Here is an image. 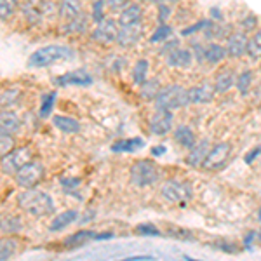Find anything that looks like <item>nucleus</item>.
<instances>
[{
  "instance_id": "obj_10",
  "label": "nucleus",
  "mask_w": 261,
  "mask_h": 261,
  "mask_svg": "<svg viewBox=\"0 0 261 261\" xmlns=\"http://www.w3.org/2000/svg\"><path fill=\"white\" fill-rule=\"evenodd\" d=\"M247 44H249V35H247V33H244L241 30L231 32L230 35L226 37V42H225L226 56L233 58V60H239V58L246 56Z\"/></svg>"
},
{
  "instance_id": "obj_14",
  "label": "nucleus",
  "mask_w": 261,
  "mask_h": 261,
  "mask_svg": "<svg viewBox=\"0 0 261 261\" xmlns=\"http://www.w3.org/2000/svg\"><path fill=\"white\" fill-rule=\"evenodd\" d=\"M145 19V9L140 2H129L125 9L119 12L117 23L119 27H133V24H141Z\"/></svg>"
},
{
  "instance_id": "obj_28",
  "label": "nucleus",
  "mask_w": 261,
  "mask_h": 261,
  "mask_svg": "<svg viewBox=\"0 0 261 261\" xmlns=\"http://www.w3.org/2000/svg\"><path fill=\"white\" fill-rule=\"evenodd\" d=\"M145 146V141L143 138H129V140H119L112 145V151L115 153H120V151H136V150H141Z\"/></svg>"
},
{
  "instance_id": "obj_58",
  "label": "nucleus",
  "mask_w": 261,
  "mask_h": 261,
  "mask_svg": "<svg viewBox=\"0 0 261 261\" xmlns=\"http://www.w3.org/2000/svg\"><path fill=\"white\" fill-rule=\"evenodd\" d=\"M258 216H259V218H258V220L261 221V209H259V214H258Z\"/></svg>"
},
{
  "instance_id": "obj_34",
  "label": "nucleus",
  "mask_w": 261,
  "mask_h": 261,
  "mask_svg": "<svg viewBox=\"0 0 261 261\" xmlns=\"http://www.w3.org/2000/svg\"><path fill=\"white\" fill-rule=\"evenodd\" d=\"M148 68H150V63L146 60H138L136 65L133 68V82L136 86H141L143 82L148 79Z\"/></svg>"
},
{
  "instance_id": "obj_2",
  "label": "nucleus",
  "mask_w": 261,
  "mask_h": 261,
  "mask_svg": "<svg viewBox=\"0 0 261 261\" xmlns=\"http://www.w3.org/2000/svg\"><path fill=\"white\" fill-rule=\"evenodd\" d=\"M73 56H75V53L68 45L50 44V45H44V47L33 50L30 54V58H28L27 65L30 66V68H45V66L56 65V63L73 60Z\"/></svg>"
},
{
  "instance_id": "obj_42",
  "label": "nucleus",
  "mask_w": 261,
  "mask_h": 261,
  "mask_svg": "<svg viewBox=\"0 0 261 261\" xmlns=\"http://www.w3.org/2000/svg\"><path fill=\"white\" fill-rule=\"evenodd\" d=\"M136 231L141 235H151V237H161V230L157 228L151 223H141V225L136 226Z\"/></svg>"
},
{
  "instance_id": "obj_40",
  "label": "nucleus",
  "mask_w": 261,
  "mask_h": 261,
  "mask_svg": "<svg viewBox=\"0 0 261 261\" xmlns=\"http://www.w3.org/2000/svg\"><path fill=\"white\" fill-rule=\"evenodd\" d=\"M171 16H172V4H166V2L157 4V23L159 24L167 23Z\"/></svg>"
},
{
  "instance_id": "obj_31",
  "label": "nucleus",
  "mask_w": 261,
  "mask_h": 261,
  "mask_svg": "<svg viewBox=\"0 0 261 261\" xmlns=\"http://www.w3.org/2000/svg\"><path fill=\"white\" fill-rule=\"evenodd\" d=\"M252 81H254V73L251 70H244L241 73H237V79H235V87L241 92L242 96H246L247 92L251 91L252 87Z\"/></svg>"
},
{
  "instance_id": "obj_11",
  "label": "nucleus",
  "mask_w": 261,
  "mask_h": 261,
  "mask_svg": "<svg viewBox=\"0 0 261 261\" xmlns=\"http://www.w3.org/2000/svg\"><path fill=\"white\" fill-rule=\"evenodd\" d=\"M145 37V24H133V27H120L115 44L122 49H130L140 44V40Z\"/></svg>"
},
{
  "instance_id": "obj_9",
  "label": "nucleus",
  "mask_w": 261,
  "mask_h": 261,
  "mask_svg": "<svg viewBox=\"0 0 261 261\" xmlns=\"http://www.w3.org/2000/svg\"><path fill=\"white\" fill-rule=\"evenodd\" d=\"M119 23L112 18L103 19L94 27V30L91 32V39L98 42L101 45H112L117 42V35H119Z\"/></svg>"
},
{
  "instance_id": "obj_24",
  "label": "nucleus",
  "mask_w": 261,
  "mask_h": 261,
  "mask_svg": "<svg viewBox=\"0 0 261 261\" xmlns=\"http://www.w3.org/2000/svg\"><path fill=\"white\" fill-rule=\"evenodd\" d=\"M77 220H79V213L75 211V209H70V211H65V213L58 214V216H54L53 221H50V225H49V230L50 231H61Z\"/></svg>"
},
{
  "instance_id": "obj_26",
  "label": "nucleus",
  "mask_w": 261,
  "mask_h": 261,
  "mask_svg": "<svg viewBox=\"0 0 261 261\" xmlns=\"http://www.w3.org/2000/svg\"><path fill=\"white\" fill-rule=\"evenodd\" d=\"M50 122H53V124L65 134H75V133H79V130H81V124H79V120H75L73 117L53 115Z\"/></svg>"
},
{
  "instance_id": "obj_37",
  "label": "nucleus",
  "mask_w": 261,
  "mask_h": 261,
  "mask_svg": "<svg viewBox=\"0 0 261 261\" xmlns=\"http://www.w3.org/2000/svg\"><path fill=\"white\" fill-rule=\"evenodd\" d=\"M18 11H19L18 0H0V19L2 21L11 19Z\"/></svg>"
},
{
  "instance_id": "obj_52",
  "label": "nucleus",
  "mask_w": 261,
  "mask_h": 261,
  "mask_svg": "<svg viewBox=\"0 0 261 261\" xmlns=\"http://www.w3.org/2000/svg\"><path fill=\"white\" fill-rule=\"evenodd\" d=\"M28 4H30V6H35V7H40L42 4L45 2V0H27Z\"/></svg>"
},
{
  "instance_id": "obj_19",
  "label": "nucleus",
  "mask_w": 261,
  "mask_h": 261,
  "mask_svg": "<svg viewBox=\"0 0 261 261\" xmlns=\"http://www.w3.org/2000/svg\"><path fill=\"white\" fill-rule=\"evenodd\" d=\"M226 49L225 45L220 44V42L213 40L209 44L204 45V63H209V65H218V63L226 60Z\"/></svg>"
},
{
  "instance_id": "obj_57",
  "label": "nucleus",
  "mask_w": 261,
  "mask_h": 261,
  "mask_svg": "<svg viewBox=\"0 0 261 261\" xmlns=\"http://www.w3.org/2000/svg\"><path fill=\"white\" fill-rule=\"evenodd\" d=\"M134 2H140V4H143V2H148V0H134Z\"/></svg>"
},
{
  "instance_id": "obj_25",
  "label": "nucleus",
  "mask_w": 261,
  "mask_h": 261,
  "mask_svg": "<svg viewBox=\"0 0 261 261\" xmlns=\"http://www.w3.org/2000/svg\"><path fill=\"white\" fill-rule=\"evenodd\" d=\"M23 228V221L14 214H2L0 216V233L4 235H16Z\"/></svg>"
},
{
  "instance_id": "obj_20",
  "label": "nucleus",
  "mask_w": 261,
  "mask_h": 261,
  "mask_svg": "<svg viewBox=\"0 0 261 261\" xmlns=\"http://www.w3.org/2000/svg\"><path fill=\"white\" fill-rule=\"evenodd\" d=\"M209 148H211V143H209L207 140L197 141L195 146L188 150V157H187L188 166H192V167L202 166V162H204V159H205V155H207Z\"/></svg>"
},
{
  "instance_id": "obj_22",
  "label": "nucleus",
  "mask_w": 261,
  "mask_h": 261,
  "mask_svg": "<svg viewBox=\"0 0 261 261\" xmlns=\"http://www.w3.org/2000/svg\"><path fill=\"white\" fill-rule=\"evenodd\" d=\"M89 30V18L86 14L79 16V18L68 19L61 24V32L66 35H82Z\"/></svg>"
},
{
  "instance_id": "obj_13",
  "label": "nucleus",
  "mask_w": 261,
  "mask_h": 261,
  "mask_svg": "<svg viewBox=\"0 0 261 261\" xmlns=\"http://www.w3.org/2000/svg\"><path fill=\"white\" fill-rule=\"evenodd\" d=\"M172 124H174V115L169 110H157L153 113V117L150 119V133L153 136H166L167 133H171Z\"/></svg>"
},
{
  "instance_id": "obj_27",
  "label": "nucleus",
  "mask_w": 261,
  "mask_h": 261,
  "mask_svg": "<svg viewBox=\"0 0 261 261\" xmlns=\"http://www.w3.org/2000/svg\"><path fill=\"white\" fill-rule=\"evenodd\" d=\"M19 241L14 235H6V237H0V261H6L12 258V256L18 252Z\"/></svg>"
},
{
  "instance_id": "obj_56",
  "label": "nucleus",
  "mask_w": 261,
  "mask_h": 261,
  "mask_svg": "<svg viewBox=\"0 0 261 261\" xmlns=\"http://www.w3.org/2000/svg\"><path fill=\"white\" fill-rule=\"evenodd\" d=\"M256 237H258V241L261 242V230H259V233H258V235H256Z\"/></svg>"
},
{
  "instance_id": "obj_46",
  "label": "nucleus",
  "mask_w": 261,
  "mask_h": 261,
  "mask_svg": "<svg viewBox=\"0 0 261 261\" xmlns=\"http://www.w3.org/2000/svg\"><path fill=\"white\" fill-rule=\"evenodd\" d=\"M176 47H179V40L174 39V37H171L169 40H166L162 44V47H161V50H159V54H161V56H167V54H169L171 50H174Z\"/></svg>"
},
{
  "instance_id": "obj_21",
  "label": "nucleus",
  "mask_w": 261,
  "mask_h": 261,
  "mask_svg": "<svg viewBox=\"0 0 261 261\" xmlns=\"http://www.w3.org/2000/svg\"><path fill=\"white\" fill-rule=\"evenodd\" d=\"M174 141L178 143L179 146H183L185 150H190L195 146V143L199 141L197 140V134L195 130L192 127H188V125H178V127L174 129Z\"/></svg>"
},
{
  "instance_id": "obj_35",
  "label": "nucleus",
  "mask_w": 261,
  "mask_h": 261,
  "mask_svg": "<svg viewBox=\"0 0 261 261\" xmlns=\"http://www.w3.org/2000/svg\"><path fill=\"white\" fill-rule=\"evenodd\" d=\"M54 103H56V92H47V94L40 96V119H49L50 113H53Z\"/></svg>"
},
{
  "instance_id": "obj_30",
  "label": "nucleus",
  "mask_w": 261,
  "mask_h": 261,
  "mask_svg": "<svg viewBox=\"0 0 261 261\" xmlns=\"http://www.w3.org/2000/svg\"><path fill=\"white\" fill-rule=\"evenodd\" d=\"M159 91H161V82L157 79H146L140 86V96L145 101H153Z\"/></svg>"
},
{
  "instance_id": "obj_53",
  "label": "nucleus",
  "mask_w": 261,
  "mask_h": 261,
  "mask_svg": "<svg viewBox=\"0 0 261 261\" xmlns=\"http://www.w3.org/2000/svg\"><path fill=\"white\" fill-rule=\"evenodd\" d=\"M129 261H136V259H151V256H130L127 258Z\"/></svg>"
},
{
  "instance_id": "obj_45",
  "label": "nucleus",
  "mask_w": 261,
  "mask_h": 261,
  "mask_svg": "<svg viewBox=\"0 0 261 261\" xmlns=\"http://www.w3.org/2000/svg\"><path fill=\"white\" fill-rule=\"evenodd\" d=\"M107 2V7L110 9L112 12H115V14H119L122 9H125L127 7V4L130 0H105Z\"/></svg>"
},
{
  "instance_id": "obj_8",
  "label": "nucleus",
  "mask_w": 261,
  "mask_h": 261,
  "mask_svg": "<svg viewBox=\"0 0 261 261\" xmlns=\"http://www.w3.org/2000/svg\"><path fill=\"white\" fill-rule=\"evenodd\" d=\"M230 155H231V145L228 141L216 143V145L209 148L204 162H202V167L205 171H220L221 167L226 166Z\"/></svg>"
},
{
  "instance_id": "obj_54",
  "label": "nucleus",
  "mask_w": 261,
  "mask_h": 261,
  "mask_svg": "<svg viewBox=\"0 0 261 261\" xmlns=\"http://www.w3.org/2000/svg\"><path fill=\"white\" fill-rule=\"evenodd\" d=\"M162 2H166V4H172V6H174L176 2H179V0H162Z\"/></svg>"
},
{
  "instance_id": "obj_33",
  "label": "nucleus",
  "mask_w": 261,
  "mask_h": 261,
  "mask_svg": "<svg viewBox=\"0 0 261 261\" xmlns=\"http://www.w3.org/2000/svg\"><path fill=\"white\" fill-rule=\"evenodd\" d=\"M247 56L251 60H261V28L249 35V44H247Z\"/></svg>"
},
{
  "instance_id": "obj_59",
  "label": "nucleus",
  "mask_w": 261,
  "mask_h": 261,
  "mask_svg": "<svg viewBox=\"0 0 261 261\" xmlns=\"http://www.w3.org/2000/svg\"><path fill=\"white\" fill-rule=\"evenodd\" d=\"M259 71H261V65H259Z\"/></svg>"
},
{
  "instance_id": "obj_7",
  "label": "nucleus",
  "mask_w": 261,
  "mask_h": 261,
  "mask_svg": "<svg viewBox=\"0 0 261 261\" xmlns=\"http://www.w3.org/2000/svg\"><path fill=\"white\" fill-rule=\"evenodd\" d=\"M33 159V151L30 146H18L12 151H9L7 155L2 157V162H0V169H2L4 174L7 176H14L24 164H28Z\"/></svg>"
},
{
  "instance_id": "obj_18",
  "label": "nucleus",
  "mask_w": 261,
  "mask_h": 261,
  "mask_svg": "<svg viewBox=\"0 0 261 261\" xmlns=\"http://www.w3.org/2000/svg\"><path fill=\"white\" fill-rule=\"evenodd\" d=\"M235 79H237V73H235L231 68H223L216 73V77H214V91H216V94H225V92H228L231 87L235 86Z\"/></svg>"
},
{
  "instance_id": "obj_4",
  "label": "nucleus",
  "mask_w": 261,
  "mask_h": 261,
  "mask_svg": "<svg viewBox=\"0 0 261 261\" xmlns=\"http://www.w3.org/2000/svg\"><path fill=\"white\" fill-rule=\"evenodd\" d=\"M129 178L133 185H136L140 188H146V187H153L162 178V172L155 162L143 159V161H138L130 166Z\"/></svg>"
},
{
  "instance_id": "obj_43",
  "label": "nucleus",
  "mask_w": 261,
  "mask_h": 261,
  "mask_svg": "<svg viewBox=\"0 0 261 261\" xmlns=\"http://www.w3.org/2000/svg\"><path fill=\"white\" fill-rule=\"evenodd\" d=\"M209 21H211V19H202V21H199V23L193 24V27L185 28V30L181 32V35H183V37H188V35H195V33H199V32L204 33V30L207 28V24H209Z\"/></svg>"
},
{
  "instance_id": "obj_3",
  "label": "nucleus",
  "mask_w": 261,
  "mask_h": 261,
  "mask_svg": "<svg viewBox=\"0 0 261 261\" xmlns=\"http://www.w3.org/2000/svg\"><path fill=\"white\" fill-rule=\"evenodd\" d=\"M155 108L157 110H179L190 105L188 101V89H185L179 84H167V86L161 87L159 94L153 99Z\"/></svg>"
},
{
  "instance_id": "obj_39",
  "label": "nucleus",
  "mask_w": 261,
  "mask_h": 261,
  "mask_svg": "<svg viewBox=\"0 0 261 261\" xmlns=\"http://www.w3.org/2000/svg\"><path fill=\"white\" fill-rule=\"evenodd\" d=\"M14 148H16V141H14V138H12V134L0 133V159Z\"/></svg>"
},
{
  "instance_id": "obj_1",
  "label": "nucleus",
  "mask_w": 261,
  "mask_h": 261,
  "mask_svg": "<svg viewBox=\"0 0 261 261\" xmlns=\"http://www.w3.org/2000/svg\"><path fill=\"white\" fill-rule=\"evenodd\" d=\"M16 202H18L21 211L35 218L50 216L56 211L53 197L42 190H35V188H23V192L16 197Z\"/></svg>"
},
{
  "instance_id": "obj_49",
  "label": "nucleus",
  "mask_w": 261,
  "mask_h": 261,
  "mask_svg": "<svg viewBox=\"0 0 261 261\" xmlns=\"http://www.w3.org/2000/svg\"><path fill=\"white\" fill-rule=\"evenodd\" d=\"M254 237H256L254 231H249V233H247V237L244 239V246H246V247H251V246H252V241H254Z\"/></svg>"
},
{
  "instance_id": "obj_12",
  "label": "nucleus",
  "mask_w": 261,
  "mask_h": 261,
  "mask_svg": "<svg viewBox=\"0 0 261 261\" xmlns=\"http://www.w3.org/2000/svg\"><path fill=\"white\" fill-rule=\"evenodd\" d=\"M54 84L60 87H68V86H77V87H89L94 84V79L87 70H73L68 71L65 75H60V77L54 79Z\"/></svg>"
},
{
  "instance_id": "obj_51",
  "label": "nucleus",
  "mask_w": 261,
  "mask_h": 261,
  "mask_svg": "<svg viewBox=\"0 0 261 261\" xmlns=\"http://www.w3.org/2000/svg\"><path fill=\"white\" fill-rule=\"evenodd\" d=\"M151 153H153L155 157H159V155L166 153V146H155V148L151 150Z\"/></svg>"
},
{
  "instance_id": "obj_38",
  "label": "nucleus",
  "mask_w": 261,
  "mask_h": 261,
  "mask_svg": "<svg viewBox=\"0 0 261 261\" xmlns=\"http://www.w3.org/2000/svg\"><path fill=\"white\" fill-rule=\"evenodd\" d=\"M258 18H256L254 14H247L246 18H242L239 21V30L247 33V35H251V33H254L258 30Z\"/></svg>"
},
{
  "instance_id": "obj_32",
  "label": "nucleus",
  "mask_w": 261,
  "mask_h": 261,
  "mask_svg": "<svg viewBox=\"0 0 261 261\" xmlns=\"http://www.w3.org/2000/svg\"><path fill=\"white\" fill-rule=\"evenodd\" d=\"M172 27L167 23H162V24H157V28L153 30V33L150 35V42L151 44H164L166 40H169L172 37Z\"/></svg>"
},
{
  "instance_id": "obj_16",
  "label": "nucleus",
  "mask_w": 261,
  "mask_h": 261,
  "mask_svg": "<svg viewBox=\"0 0 261 261\" xmlns=\"http://www.w3.org/2000/svg\"><path fill=\"white\" fill-rule=\"evenodd\" d=\"M214 96L216 91L211 84H197L188 89V101L192 105H207L214 99Z\"/></svg>"
},
{
  "instance_id": "obj_47",
  "label": "nucleus",
  "mask_w": 261,
  "mask_h": 261,
  "mask_svg": "<svg viewBox=\"0 0 261 261\" xmlns=\"http://www.w3.org/2000/svg\"><path fill=\"white\" fill-rule=\"evenodd\" d=\"M258 155H261V146H256L254 150H251L249 153L246 155V159H244V161H246V164H252L256 161V157H258Z\"/></svg>"
},
{
  "instance_id": "obj_6",
  "label": "nucleus",
  "mask_w": 261,
  "mask_h": 261,
  "mask_svg": "<svg viewBox=\"0 0 261 261\" xmlns=\"http://www.w3.org/2000/svg\"><path fill=\"white\" fill-rule=\"evenodd\" d=\"M45 176V167L40 161H32L24 164L21 169L14 174L16 185L21 188H35L37 185L44 179Z\"/></svg>"
},
{
  "instance_id": "obj_17",
  "label": "nucleus",
  "mask_w": 261,
  "mask_h": 261,
  "mask_svg": "<svg viewBox=\"0 0 261 261\" xmlns=\"http://www.w3.org/2000/svg\"><path fill=\"white\" fill-rule=\"evenodd\" d=\"M84 14L82 0H60L58 2V16L63 21H68Z\"/></svg>"
},
{
  "instance_id": "obj_29",
  "label": "nucleus",
  "mask_w": 261,
  "mask_h": 261,
  "mask_svg": "<svg viewBox=\"0 0 261 261\" xmlns=\"http://www.w3.org/2000/svg\"><path fill=\"white\" fill-rule=\"evenodd\" d=\"M96 235L98 233L92 230H79L66 239L65 246L66 247H79V246H82V244H86L87 241H96Z\"/></svg>"
},
{
  "instance_id": "obj_44",
  "label": "nucleus",
  "mask_w": 261,
  "mask_h": 261,
  "mask_svg": "<svg viewBox=\"0 0 261 261\" xmlns=\"http://www.w3.org/2000/svg\"><path fill=\"white\" fill-rule=\"evenodd\" d=\"M63 190H65L66 193H71L73 190H77L79 187H81V179L79 178H71V176H66V178H61L60 179Z\"/></svg>"
},
{
  "instance_id": "obj_36",
  "label": "nucleus",
  "mask_w": 261,
  "mask_h": 261,
  "mask_svg": "<svg viewBox=\"0 0 261 261\" xmlns=\"http://www.w3.org/2000/svg\"><path fill=\"white\" fill-rule=\"evenodd\" d=\"M107 2L105 0H92V7H91V19L92 23H101L103 19L108 18V12H107Z\"/></svg>"
},
{
  "instance_id": "obj_23",
  "label": "nucleus",
  "mask_w": 261,
  "mask_h": 261,
  "mask_svg": "<svg viewBox=\"0 0 261 261\" xmlns=\"http://www.w3.org/2000/svg\"><path fill=\"white\" fill-rule=\"evenodd\" d=\"M21 129V120L14 112L2 110L0 112V133L16 134Z\"/></svg>"
},
{
  "instance_id": "obj_50",
  "label": "nucleus",
  "mask_w": 261,
  "mask_h": 261,
  "mask_svg": "<svg viewBox=\"0 0 261 261\" xmlns=\"http://www.w3.org/2000/svg\"><path fill=\"white\" fill-rule=\"evenodd\" d=\"M211 19L213 21H223V14H221V11H218L216 7L211 11Z\"/></svg>"
},
{
  "instance_id": "obj_41",
  "label": "nucleus",
  "mask_w": 261,
  "mask_h": 261,
  "mask_svg": "<svg viewBox=\"0 0 261 261\" xmlns=\"http://www.w3.org/2000/svg\"><path fill=\"white\" fill-rule=\"evenodd\" d=\"M23 16L27 18V21L28 23H39V21L42 19V12H40V9L39 7H35V6H30V4H27V6L23 7Z\"/></svg>"
},
{
  "instance_id": "obj_5",
  "label": "nucleus",
  "mask_w": 261,
  "mask_h": 261,
  "mask_svg": "<svg viewBox=\"0 0 261 261\" xmlns=\"http://www.w3.org/2000/svg\"><path fill=\"white\" fill-rule=\"evenodd\" d=\"M161 195L164 200L185 207L193 197V187L192 183L183 179H166L161 187Z\"/></svg>"
},
{
  "instance_id": "obj_15",
  "label": "nucleus",
  "mask_w": 261,
  "mask_h": 261,
  "mask_svg": "<svg viewBox=\"0 0 261 261\" xmlns=\"http://www.w3.org/2000/svg\"><path fill=\"white\" fill-rule=\"evenodd\" d=\"M193 61H195V58H193L192 49L187 47H176L166 56V63L171 68H190Z\"/></svg>"
},
{
  "instance_id": "obj_55",
  "label": "nucleus",
  "mask_w": 261,
  "mask_h": 261,
  "mask_svg": "<svg viewBox=\"0 0 261 261\" xmlns=\"http://www.w3.org/2000/svg\"><path fill=\"white\" fill-rule=\"evenodd\" d=\"M148 2H151V4H161L162 0H148Z\"/></svg>"
},
{
  "instance_id": "obj_48",
  "label": "nucleus",
  "mask_w": 261,
  "mask_h": 261,
  "mask_svg": "<svg viewBox=\"0 0 261 261\" xmlns=\"http://www.w3.org/2000/svg\"><path fill=\"white\" fill-rule=\"evenodd\" d=\"M96 216V211H92V209H89V211H86L82 214L81 218H79V223H81V225H86V223H89V221H92V218Z\"/></svg>"
}]
</instances>
